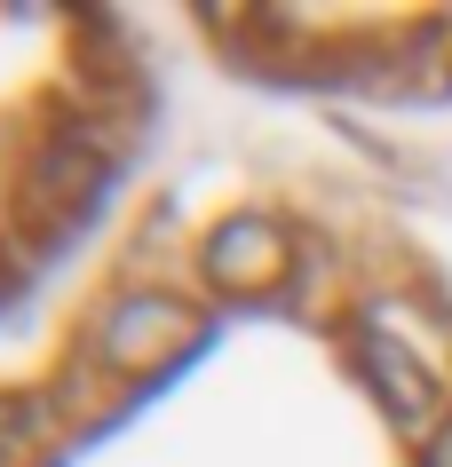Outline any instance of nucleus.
I'll list each match as a JSON object with an SVG mask.
<instances>
[{"mask_svg": "<svg viewBox=\"0 0 452 467\" xmlns=\"http://www.w3.org/2000/svg\"><path fill=\"white\" fill-rule=\"evenodd\" d=\"M199 341V309L183 294H159V285H143V294H120L111 309H103V325H96V357L120 380H151V372H167L183 357V348Z\"/></svg>", "mask_w": 452, "mask_h": 467, "instance_id": "nucleus-1", "label": "nucleus"}, {"mask_svg": "<svg viewBox=\"0 0 452 467\" xmlns=\"http://www.w3.org/2000/svg\"><path fill=\"white\" fill-rule=\"evenodd\" d=\"M199 270L215 277L223 294L262 301V294H278V285L294 277V238H286L270 214H230V222H215V230H206Z\"/></svg>", "mask_w": 452, "mask_h": 467, "instance_id": "nucleus-2", "label": "nucleus"}, {"mask_svg": "<svg viewBox=\"0 0 452 467\" xmlns=\"http://www.w3.org/2000/svg\"><path fill=\"white\" fill-rule=\"evenodd\" d=\"M357 365H365V380H373V396H381V412L397 420V428H413V436H421L428 420H436V372H428L421 348H405V333L373 325V333L357 341Z\"/></svg>", "mask_w": 452, "mask_h": 467, "instance_id": "nucleus-3", "label": "nucleus"}, {"mask_svg": "<svg viewBox=\"0 0 452 467\" xmlns=\"http://www.w3.org/2000/svg\"><path fill=\"white\" fill-rule=\"evenodd\" d=\"M120 389H127L120 372L103 365L96 348H79V357L64 365V380H56L48 396H56V412H64V428H96V420H111V404H120Z\"/></svg>", "mask_w": 452, "mask_h": 467, "instance_id": "nucleus-4", "label": "nucleus"}, {"mask_svg": "<svg viewBox=\"0 0 452 467\" xmlns=\"http://www.w3.org/2000/svg\"><path fill=\"white\" fill-rule=\"evenodd\" d=\"M421 467H452V420H445V428H436V443H428V451H421Z\"/></svg>", "mask_w": 452, "mask_h": 467, "instance_id": "nucleus-5", "label": "nucleus"}]
</instances>
